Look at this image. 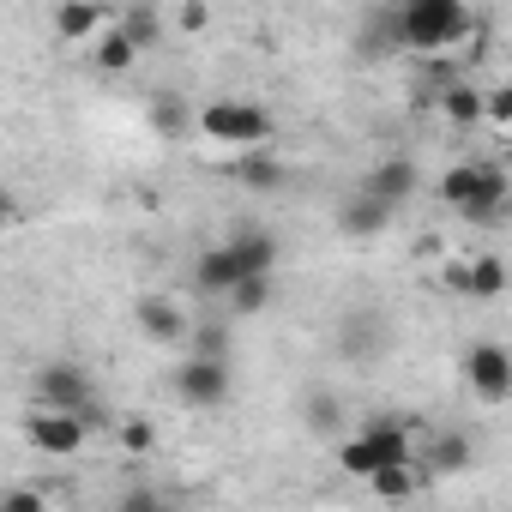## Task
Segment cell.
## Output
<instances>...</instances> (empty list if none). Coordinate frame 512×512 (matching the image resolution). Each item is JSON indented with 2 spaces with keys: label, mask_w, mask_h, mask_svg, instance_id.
<instances>
[{
  "label": "cell",
  "mask_w": 512,
  "mask_h": 512,
  "mask_svg": "<svg viewBox=\"0 0 512 512\" xmlns=\"http://www.w3.org/2000/svg\"><path fill=\"white\" fill-rule=\"evenodd\" d=\"M133 326H139V338H151V344H187V332H193V320L181 314L175 296H139Z\"/></svg>",
  "instance_id": "9c48e42d"
},
{
  "label": "cell",
  "mask_w": 512,
  "mask_h": 512,
  "mask_svg": "<svg viewBox=\"0 0 512 512\" xmlns=\"http://www.w3.org/2000/svg\"><path fill=\"white\" fill-rule=\"evenodd\" d=\"M211 25V7L205 0H181V13H175V31H187V37H199Z\"/></svg>",
  "instance_id": "83f0119b"
},
{
  "label": "cell",
  "mask_w": 512,
  "mask_h": 512,
  "mask_svg": "<svg viewBox=\"0 0 512 512\" xmlns=\"http://www.w3.org/2000/svg\"><path fill=\"white\" fill-rule=\"evenodd\" d=\"M488 127L512 133V85H494V91H488Z\"/></svg>",
  "instance_id": "4316f807"
},
{
  "label": "cell",
  "mask_w": 512,
  "mask_h": 512,
  "mask_svg": "<svg viewBox=\"0 0 512 512\" xmlns=\"http://www.w3.org/2000/svg\"><path fill=\"white\" fill-rule=\"evenodd\" d=\"M392 217H398V211H392L386 199H374V193H362V187H356V193H350V199L338 205V229H344L350 241H368V235H380V229H386Z\"/></svg>",
  "instance_id": "5bb4252c"
},
{
  "label": "cell",
  "mask_w": 512,
  "mask_h": 512,
  "mask_svg": "<svg viewBox=\"0 0 512 512\" xmlns=\"http://www.w3.org/2000/svg\"><path fill=\"white\" fill-rule=\"evenodd\" d=\"M187 350H199V356H229V326H217V320H193Z\"/></svg>",
  "instance_id": "d4e9b609"
},
{
  "label": "cell",
  "mask_w": 512,
  "mask_h": 512,
  "mask_svg": "<svg viewBox=\"0 0 512 512\" xmlns=\"http://www.w3.org/2000/svg\"><path fill=\"white\" fill-rule=\"evenodd\" d=\"M49 500L43 494H7V506H0V512H43Z\"/></svg>",
  "instance_id": "f546056e"
},
{
  "label": "cell",
  "mask_w": 512,
  "mask_h": 512,
  "mask_svg": "<svg viewBox=\"0 0 512 512\" xmlns=\"http://www.w3.org/2000/svg\"><path fill=\"white\" fill-rule=\"evenodd\" d=\"M229 247H235V260H241V278L247 272H278V235H266L260 223L229 229Z\"/></svg>",
  "instance_id": "e0dca14e"
},
{
  "label": "cell",
  "mask_w": 512,
  "mask_h": 512,
  "mask_svg": "<svg viewBox=\"0 0 512 512\" xmlns=\"http://www.w3.org/2000/svg\"><path fill=\"white\" fill-rule=\"evenodd\" d=\"M440 199L464 223H500L512 211V169L506 163H452L440 175Z\"/></svg>",
  "instance_id": "7a4b0ae2"
},
{
  "label": "cell",
  "mask_w": 512,
  "mask_h": 512,
  "mask_svg": "<svg viewBox=\"0 0 512 512\" xmlns=\"http://www.w3.org/2000/svg\"><path fill=\"white\" fill-rule=\"evenodd\" d=\"M338 416H344V410H338L332 392H314V398H308V422H314L320 434H338Z\"/></svg>",
  "instance_id": "484cf974"
},
{
  "label": "cell",
  "mask_w": 512,
  "mask_h": 512,
  "mask_svg": "<svg viewBox=\"0 0 512 512\" xmlns=\"http://www.w3.org/2000/svg\"><path fill=\"white\" fill-rule=\"evenodd\" d=\"M223 302H229V320H260L272 308V272H247Z\"/></svg>",
  "instance_id": "ffe728a7"
},
{
  "label": "cell",
  "mask_w": 512,
  "mask_h": 512,
  "mask_svg": "<svg viewBox=\"0 0 512 512\" xmlns=\"http://www.w3.org/2000/svg\"><path fill=\"white\" fill-rule=\"evenodd\" d=\"M235 284H241V260H235L229 241H211L193 253V290L199 296H229Z\"/></svg>",
  "instance_id": "8fae6325"
},
{
  "label": "cell",
  "mask_w": 512,
  "mask_h": 512,
  "mask_svg": "<svg viewBox=\"0 0 512 512\" xmlns=\"http://www.w3.org/2000/svg\"><path fill=\"white\" fill-rule=\"evenodd\" d=\"M440 115H446V127H488V91L482 85H470V79H452L446 91H440Z\"/></svg>",
  "instance_id": "2e32d148"
},
{
  "label": "cell",
  "mask_w": 512,
  "mask_h": 512,
  "mask_svg": "<svg viewBox=\"0 0 512 512\" xmlns=\"http://www.w3.org/2000/svg\"><path fill=\"white\" fill-rule=\"evenodd\" d=\"M284 163L266 151V145H253V151H235V163H229V181H241L247 193H278L284 187Z\"/></svg>",
  "instance_id": "9a60e30c"
},
{
  "label": "cell",
  "mask_w": 512,
  "mask_h": 512,
  "mask_svg": "<svg viewBox=\"0 0 512 512\" xmlns=\"http://www.w3.org/2000/svg\"><path fill=\"white\" fill-rule=\"evenodd\" d=\"M392 19H398V43L416 55H452L476 31L470 0H404Z\"/></svg>",
  "instance_id": "6da1fadb"
},
{
  "label": "cell",
  "mask_w": 512,
  "mask_h": 512,
  "mask_svg": "<svg viewBox=\"0 0 512 512\" xmlns=\"http://www.w3.org/2000/svg\"><path fill=\"white\" fill-rule=\"evenodd\" d=\"M193 121H199V115H193L181 97H169V91H163V97H151V109H145V127H151L157 139H181Z\"/></svg>",
  "instance_id": "44dd1931"
},
{
  "label": "cell",
  "mask_w": 512,
  "mask_h": 512,
  "mask_svg": "<svg viewBox=\"0 0 512 512\" xmlns=\"http://www.w3.org/2000/svg\"><path fill=\"white\" fill-rule=\"evenodd\" d=\"M121 506H127V512H157V506H163V494H151V488H127V494H121Z\"/></svg>",
  "instance_id": "f1b7e54d"
},
{
  "label": "cell",
  "mask_w": 512,
  "mask_h": 512,
  "mask_svg": "<svg viewBox=\"0 0 512 512\" xmlns=\"http://www.w3.org/2000/svg\"><path fill=\"white\" fill-rule=\"evenodd\" d=\"M368 488H374L380 500H410V494H416V458H410V464H380V470L368 476Z\"/></svg>",
  "instance_id": "7402d4cb"
},
{
  "label": "cell",
  "mask_w": 512,
  "mask_h": 512,
  "mask_svg": "<svg viewBox=\"0 0 512 512\" xmlns=\"http://www.w3.org/2000/svg\"><path fill=\"white\" fill-rule=\"evenodd\" d=\"M31 392H37V404H49V410H79V416H103V404H97V392H91V380H85V368L79 362H43L37 368V380H31Z\"/></svg>",
  "instance_id": "5b68a950"
},
{
  "label": "cell",
  "mask_w": 512,
  "mask_h": 512,
  "mask_svg": "<svg viewBox=\"0 0 512 512\" xmlns=\"http://www.w3.org/2000/svg\"><path fill=\"white\" fill-rule=\"evenodd\" d=\"M500 163H506V169H512V139H506V157H500Z\"/></svg>",
  "instance_id": "4dcf8cb0"
},
{
  "label": "cell",
  "mask_w": 512,
  "mask_h": 512,
  "mask_svg": "<svg viewBox=\"0 0 512 512\" xmlns=\"http://www.w3.org/2000/svg\"><path fill=\"white\" fill-rule=\"evenodd\" d=\"M139 55H145V49H139V43L121 31V25H109V31L91 43V67H97L103 79H121V73H133V67H139Z\"/></svg>",
  "instance_id": "ac0fdd59"
},
{
  "label": "cell",
  "mask_w": 512,
  "mask_h": 512,
  "mask_svg": "<svg viewBox=\"0 0 512 512\" xmlns=\"http://www.w3.org/2000/svg\"><path fill=\"white\" fill-rule=\"evenodd\" d=\"M193 127H199L211 145H229V151L272 145V133H278V121H272L266 103H241V97H217V103H205Z\"/></svg>",
  "instance_id": "277c9868"
},
{
  "label": "cell",
  "mask_w": 512,
  "mask_h": 512,
  "mask_svg": "<svg viewBox=\"0 0 512 512\" xmlns=\"http://www.w3.org/2000/svg\"><path fill=\"white\" fill-rule=\"evenodd\" d=\"M422 187V169L410 163V157H380L368 175H362V193H374V199H386L392 211H404V199Z\"/></svg>",
  "instance_id": "7c38bea8"
},
{
  "label": "cell",
  "mask_w": 512,
  "mask_h": 512,
  "mask_svg": "<svg viewBox=\"0 0 512 512\" xmlns=\"http://www.w3.org/2000/svg\"><path fill=\"white\" fill-rule=\"evenodd\" d=\"M464 386L482 398V404H506L512 398V350L506 344H470L464 350Z\"/></svg>",
  "instance_id": "ba28073f"
},
{
  "label": "cell",
  "mask_w": 512,
  "mask_h": 512,
  "mask_svg": "<svg viewBox=\"0 0 512 512\" xmlns=\"http://www.w3.org/2000/svg\"><path fill=\"white\" fill-rule=\"evenodd\" d=\"M416 452H410V434H404V422H392V416H368L350 440H338V470L344 476H356V482H368L380 464H410Z\"/></svg>",
  "instance_id": "3957f363"
},
{
  "label": "cell",
  "mask_w": 512,
  "mask_h": 512,
  "mask_svg": "<svg viewBox=\"0 0 512 512\" xmlns=\"http://www.w3.org/2000/svg\"><path fill=\"white\" fill-rule=\"evenodd\" d=\"M109 25H115V19H109L103 0H61V7L49 13V31H55L61 43H97Z\"/></svg>",
  "instance_id": "30bf717a"
},
{
  "label": "cell",
  "mask_w": 512,
  "mask_h": 512,
  "mask_svg": "<svg viewBox=\"0 0 512 512\" xmlns=\"http://www.w3.org/2000/svg\"><path fill=\"white\" fill-rule=\"evenodd\" d=\"M470 464H476V440H470V434L446 428V434L428 440V470H434V476H464Z\"/></svg>",
  "instance_id": "d6986e66"
},
{
  "label": "cell",
  "mask_w": 512,
  "mask_h": 512,
  "mask_svg": "<svg viewBox=\"0 0 512 512\" xmlns=\"http://www.w3.org/2000/svg\"><path fill=\"white\" fill-rule=\"evenodd\" d=\"M446 284H452V290H464V296H476V302H494V296H506L512 272H506V260L482 253V260H464V266H452V272H446Z\"/></svg>",
  "instance_id": "4fadbf2b"
},
{
  "label": "cell",
  "mask_w": 512,
  "mask_h": 512,
  "mask_svg": "<svg viewBox=\"0 0 512 512\" xmlns=\"http://www.w3.org/2000/svg\"><path fill=\"white\" fill-rule=\"evenodd\" d=\"M25 434H31L37 452H49V458H73V452H85V440H91V416L37 404V416L25 422Z\"/></svg>",
  "instance_id": "52a82bcc"
},
{
  "label": "cell",
  "mask_w": 512,
  "mask_h": 512,
  "mask_svg": "<svg viewBox=\"0 0 512 512\" xmlns=\"http://www.w3.org/2000/svg\"><path fill=\"white\" fill-rule=\"evenodd\" d=\"M229 356H199V350H187V362L175 368V398L181 404H193V410H217L223 398H229Z\"/></svg>",
  "instance_id": "8992f818"
},
{
  "label": "cell",
  "mask_w": 512,
  "mask_h": 512,
  "mask_svg": "<svg viewBox=\"0 0 512 512\" xmlns=\"http://www.w3.org/2000/svg\"><path fill=\"white\" fill-rule=\"evenodd\" d=\"M115 25H121V31H127V37H133L139 49H157V43H163V19H157L151 7H127V13H121Z\"/></svg>",
  "instance_id": "cb8c5ba5"
},
{
  "label": "cell",
  "mask_w": 512,
  "mask_h": 512,
  "mask_svg": "<svg viewBox=\"0 0 512 512\" xmlns=\"http://www.w3.org/2000/svg\"><path fill=\"white\" fill-rule=\"evenodd\" d=\"M115 440H121L127 458H151V452H157V422H145V416H121V422H115Z\"/></svg>",
  "instance_id": "603a6c76"
}]
</instances>
